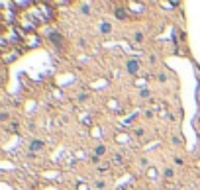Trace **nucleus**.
I'll return each instance as SVG.
<instances>
[{
	"label": "nucleus",
	"mask_w": 200,
	"mask_h": 190,
	"mask_svg": "<svg viewBox=\"0 0 200 190\" xmlns=\"http://www.w3.org/2000/svg\"><path fill=\"white\" fill-rule=\"evenodd\" d=\"M133 41H137V43H141V41H143V34H141V31H136V34H133Z\"/></svg>",
	"instance_id": "0eeeda50"
},
{
	"label": "nucleus",
	"mask_w": 200,
	"mask_h": 190,
	"mask_svg": "<svg viewBox=\"0 0 200 190\" xmlns=\"http://www.w3.org/2000/svg\"><path fill=\"white\" fill-rule=\"evenodd\" d=\"M49 39L53 41V43H61V41H63V35L57 34V31H51V34H49Z\"/></svg>",
	"instance_id": "20e7f679"
},
{
	"label": "nucleus",
	"mask_w": 200,
	"mask_h": 190,
	"mask_svg": "<svg viewBox=\"0 0 200 190\" xmlns=\"http://www.w3.org/2000/svg\"><path fill=\"white\" fill-rule=\"evenodd\" d=\"M145 116H147V118L151 120V118H153V116H155V112H153V110H147V112H145Z\"/></svg>",
	"instance_id": "4468645a"
},
{
	"label": "nucleus",
	"mask_w": 200,
	"mask_h": 190,
	"mask_svg": "<svg viewBox=\"0 0 200 190\" xmlns=\"http://www.w3.org/2000/svg\"><path fill=\"white\" fill-rule=\"evenodd\" d=\"M80 12H83V14H88V12H90V6H88V4H80Z\"/></svg>",
	"instance_id": "9d476101"
},
{
	"label": "nucleus",
	"mask_w": 200,
	"mask_h": 190,
	"mask_svg": "<svg viewBox=\"0 0 200 190\" xmlns=\"http://www.w3.org/2000/svg\"><path fill=\"white\" fill-rule=\"evenodd\" d=\"M43 147H45V143H43V141H39V139H34V141L30 143V151L37 153V151H43Z\"/></svg>",
	"instance_id": "f03ea898"
},
{
	"label": "nucleus",
	"mask_w": 200,
	"mask_h": 190,
	"mask_svg": "<svg viewBox=\"0 0 200 190\" xmlns=\"http://www.w3.org/2000/svg\"><path fill=\"white\" fill-rule=\"evenodd\" d=\"M0 120H2V122H8V112H6V110L0 114Z\"/></svg>",
	"instance_id": "9b49d317"
},
{
	"label": "nucleus",
	"mask_w": 200,
	"mask_h": 190,
	"mask_svg": "<svg viewBox=\"0 0 200 190\" xmlns=\"http://www.w3.org/2000/svg\"><path fill=\"white\" fill-rule=\"evenodd\" d=\"M149 88H141V90H139V96H141V98H149Z\"/></svg>",
	"instance_id": "6e6552de"
},
{
	"label": "nucleus",
	"mask_w": 200,
	"mask_h": 190,
	"mask_svg": "<svg viewBox=\"0 0 200 190\" xmlns=\"http://www.w3.org/2000/svg\"><path fill=\"white\" fill-rule=\"evenodd\" d=\"M149 63H151V65H155V63H157V55H149Z\"/></svg>",
	"instance_id": "f8f14e48"
},
{
	"label": "nucleus",
	"mask_w": 200,
	"mask_h": 190,
	"mask_svg": "<svg viewBox=\"0 0 200 190\" xmlns=\"http://www.w3.org/2000/svg\"><path fill=\"white\" fill-rule=\"evenodd\" d=\"M100 31H102V34H110V31H112V26L108 24V22H102V24H100Z\"/></svg>",
	"instance_id": "423d86ee"
},
{
	"label": "nucleus",
	"mask_w": 200,
	"mask_h": 190,
	"mask_svg": "<svg viewBox=\"0 0 200 190\" xmlns=\"http://www.w3.org/2000/svg\"><path fill=\"white\" fill-rule=\"evenodd\" d=\"M94 155H96V157H102V155H106V147H104V145H98V147H94Z\"/></svg>",
	"instance_id": "39448f33"
},
{
	"label": "nucleus",
	"mask_w": 200,
	"mask_h": 190,
	"mask_svg": "<svg viewBox=\"0 0 200 190\" xmlns=\"http://www.w3.org/2000/svg\"><path fill=\"white\" fill-rule=\"evenodd\" d=\"M104 186H106V182H104V180H98V182H96V188H100V190H102Z\"/></svg>",
	"instance_id": "ddd939ff"
},
{
	"label": "nucleus",
	"mask_w": 200,
	"mask_h": 190,
	"mask_svg": "<svg viewBox=\"0 0 200 190\" xmlns=\"http://www.w3.org/2000/svg\"><path fill=\"white\" fill-rule=\"evenodd\" d=\"M114 14H116V18H118V20H126V18H128V10H126V8H122V6H118V8L114 10Z\"/></svg>",
	"instance_id": "7ed1b4c3"
},
{
	"label": "nucleus",
	"mask_w": 200,
	"mask_h": 190,
	"mask_svg": "<svg viewBox=\"0 0 200 190\" xmlns=\"http://www.w3.org/2000/svg\"><path fill=\"white\" fill-rule=\"evenodd\" d=\"M126 73H129V75H139V63L136 59H128L126 61Z\"/></svg>",
	"instance_id": "f257e3e1"
},
{
	"label": "nucleus",
	"mask_w": 200,
	"mask_h": 190,
	"mask_svg": "<svg viewBox=\"0 0 200 190\" xmlns=\"http://www.w3.org/2000/svg\"><path fill=\"white\" fill-rule=\"evenodd\" d=\"M163 175H165V178H173V175H175V172H173V168H171V167H167Z\"/></svg>",
	"instance_id": "1a4fd4ad"
}]
</instances>
